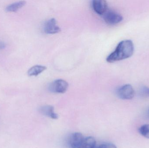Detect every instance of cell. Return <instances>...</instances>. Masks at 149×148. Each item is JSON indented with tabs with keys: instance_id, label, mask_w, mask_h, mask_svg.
Listing matches in <instances>:
<instances>
[{
	"instance_id": "obj_1",
	"label": "cell",
	"mask_w": 149,
	"mask_h": 148,
	"mask_svg": "<svg viewBox=\"0 0 149 148\" xmlns=\"http://www.w3.org/2000/svg\"><path fill=\"white\" fill-rule=\"evenodd\" d=\"M134 50V43L130 40H125L119 43L113 52L107 57L106 60L109 63L119 61L129 58Z\"/></svg>"
},
{
	"instance_id": "obj_2",
	"label": "cell",
	"mask_w": 149,
	"mask_h": 148,
	"mask_svg": "<svg viewBox=\"0 0 149 148\" xmlns=\"http://www.w3.org/2000/svg\"><path fill=\"white\" fill-rule=\"evenodd\" d=\"M69 87L68 83L63 79H58L52 83L49 86L50 91L53 93L64 94Z\"/></svg>"
},
{
	"instance_id": "obj_3",
	"label": "cell",
	"mask_w": 149,
	"mask_h": 148,
	"mask_svg": "<svg viewBox=\"0 0 149 148\" xmlns=\"http://www.w3.org/2000/svg\"><path fill=\"white\" fill-rule=\"evenodd\" d=\"M117 95L123 100H131L134 96L135 91L133 87L130 84L123 85L117 90Z\"/></svg>"
},
{
	"instance_id": "obj_4",
	"label": "cell",
	"mask_w": 149,
	"mask_h": 148,
	"mask_svg": "<svg viewBox=\"0 0 149 148\" xmlns=\"http://www.w3.org/2000/svg\"><path fill=\"white\" fill-rule=\"evenodd\" d=\"M103 19L108 24L114 25L120 22L123 18L120 14L112 10H107L103 14Z\"/></svg>"
},
{
	"instance_id": "obj_5",
	"label": "cell",
	"mask_w": 149,
	"mask_h": 148,
	"mask_svg": "<svg viewBox=\"0 0 149 148\" xmlns=\"http://www.w3.org/2000/svg\"><path fill=\"white\" fill-rule=\"evenodd\" d=\"M82 134L80 133H74L71 136L69 140L70 145L71 148H83L84 140Z\"/></svg>"
},
{
	"instance_id": "obj_6",
	"label": "cell",
	"mask_w": 149,
	"mask_h": 148,
	"mask_svg": "<svg viewBox=\"0 0 149 148\" xmlns=\"http://www.w3.org/2000/svg\"><path fill=\"white\" fill-rule=\"evenodd\" d=\"M44 30L46 34H53L61 31V28L58 26L55 18H51L45 23L44 26Z\"/></svg>"
},
{
	"instance_id": "obj_7",
	"label": "cell",
	"mask_w": 149,
	"mask_h": 148,
	"mask_svg": "<svg viewBox=\"0 0 149 148\" xmlns=\"http://www.w3.org/2000/svg\"><path fill=\"white\" fill-rule=\"evenodd\" d=\"M92 4L93 9L98 14L103 15L107 10V3L104 0H94Z\"/></svg>"
},
{
	"instance_id": "obj_8",
	"label": "cell",
	"mask_w": 149,
	"mask_h": 148,
	"mask_svg": "<svg viewBox=\"0 0 149 148\" xmlns=\"http://www.w3.org/2000/svg\"><path fill=\"white\" fill-rule=\"evenodd\" d=\"M39 112L42 114L53 120H56L58 118V115L54 111V108L50 105L42 106L39 109Z\"/></svg>"
},
{
	"instance_id": "obj_9",
	"label": "cell",
	"mask_w": 149,
	"mask_h": 148,
	"mask_svg": "<svg viewBox=\"0 0 149 148\" xmlns=\"http://www.w3.org/2000/svg\"><path fill=\"white\" fill-rule=\"evenodd\" d=\"M47 69L45 66L37 65L33 66L29 69L28 71V74L29 76H37L42 72Z\"/></svg>"
},
{
	"instance_id": "obj_10",
	"label": "cell",
	"mask_w": 149,
	"mask_h": 148,
	"mask_svg": "<svg viewBox=\"0 0 149 148\" xmlns=\"http://www.w3.org/2000/svg\"><path fill=\"white\" fill-rule=\"evenodd\" d=\"M25 1H22L16 2L8 5L6 8V10L8 12H16L22 8L26 4Z\"/></svg>"
},
{
	"instance_id": "obj_11",
	"label": "cell",
	"mask_w": 149,
	"mask_h": 148,
	"mask_svg": "<svg viewBox=\"0 0 149 148\" xmlns=\"http://www.w3.org/2000/svg\"><path fill=\"white\" fill-rule=\"evenodd\" d=\"M96 144L95 139L92 136H89L85 138L83 148H95Z\"/></svg>"
},
{
	"instance_id": "obj_12",
	"label": "cell",
	"mask_w": 149,
	"mask_h": 148,
	"mask_svg": "<svg viewBox=\"0 0 149 148\" xmlns=\"http://www.w3.org/2000/svg\"><path fill=\"white\" fill-rule=\"evenodd\" d=\"M139 133L142 136L149 139V124L143 125L139 129Z\"/></svg>"
},
{
	"instance_id": "obj_13",
	"label": "cell",
	"mask_w": 149,
	"mask_h": 148,
	"mask_svg": "<svg viewBox=\"0 0 149 148\" xmlns=\"http://www.w3.org/2000/svg\"><path fill=\"white\" fill-rule=\"evenodd\" d=\"M140 95L143 97H149V88L143 87L140 90Z\"/></svg>"
},
{
	"instance_id": "obj_14",
	"label": "cell",
	"mask_w": 149,
	"mask_h": 148,
	"mask_svg": "<svg viewBox=\"0 0 149 148\" xmlns=\"http://www.w3.org/2000/svg\"><path fill=\"white\" fill-rule=\"evenodd\" d=\"M102 145L104 148H117L116 146L113 143H105Z\"/></svg>"
},
{
	"instance_id": "obj_15",
	"label": "cell",
	"mask_w": 149,
	"mask_h": 148,
	"mask_svg": "<svg viewBox=\"0 0 149 148\" xmlns=\"http://www.w3.org/2000/svg\"><path fill=\"white\" fill-rule=\"evenodd\" d=\"M5 47V44L2 41H0V50L3 49Z\"/></svg>"
},
{
	"instance_id": "obj_16",
	"label": "cell",
	"mask_w": 149,
	"mask_h": 148,
	"mask_svg": "<svg viewBox=\"0 0 149 148\" xmlns=\"http://www.w3.org/2000/svg\"><path fill=\"white\" fill-rule=\"evenodd\" d=\"M95 148H104L103 147V146H102V145H100L99 146H98V147H96Z\"/></svg>"
},
{
	"instance_id": "obj_17",
	"label": "cell",
	"mask_w": 149,
	"mask_h": 148,
	"mask_svg": "<svg viewBox=\"0 0 149 148\" xmlns=\"http://www.w3.org/2000/svg\"></svg>"
}]
</instances>
